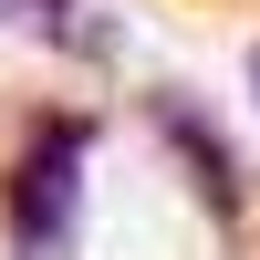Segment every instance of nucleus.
<instances>
[{
	"instance_id": "obj_1",
	"label": "nucleus",
	"mask_w": 260,
	"mask_h": 260,
	"mask_svg": "<svg viewBox=\"0 0 260 260\" xmlns=\"http://www.w3.org/2000/svg\"><path fill=\"white\" fill-rule=\"evenodd\" d=\"M83 156H94V115H42L21 136V156L0 167L11 260H62V240L83 229Z\"/></svg>"
},
{
	"instance_id": "obj_2",
	"label": "nucleus",
	"mask_w": 260,
	"mask_h": 260,
	"mask_svg": "<svg viewBox=\"0 0 260 260\" xmlns=\"http://www.w3.org/2000/svg\"><path fill=\"white\" fill-rule=\"evenodd\" d=\"M156 125H167V146L187 156V177H198V198H208V219H219V229H240V219H250V187H240V167H229V146H219V125H208L198 104H167V94H156Z\"/></svg>"
},
{
	"instance_id": "obj_3",
	"label": "nucleus",
	"mask_w": 260,
	"mask_h": 260,
	"mask_svg": "<svg viewBox=\"0 0 260 260\" xmlns=\"http://www.w3.org/2000/svg\"><path fill=\"white\" fill-rule=\"evenodd\" d=\"M0 11H11V21H31L42 42H73V31H83V0H0Z\"/></svg>"
},
{
	"instance_id": "obj_4",
	"label": "nucleus",
	"mask_w": 260,
	"mask_h": 260,
	"mask_svg": "<svg viewBox=\"0 0 260 260\" xmlns=\"http://www.w3.org/2000/svg\"><path fill=\"white\" fill-rule=\"evenodd\" d=\"M250 94H260V62H250Z\"/></svg>"
}]
</instances>
